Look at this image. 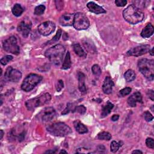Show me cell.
I'll return each instance as SVG.
<instances>
[{"instance_id": "6da1fadb", "label": "cell", "mask_w": 154, "mask_h": 154, "mask_svg": "<svg viewBox=\"0 0 154 154\" xmlns=\"http://www.w3.org/2000/svg\"><path fill=\"white\" fill-rule=\"evenodd\" d=\"M123 16L128 22L131 24H137L144 19V14L136 5L131 4L123 10Z\"/></svg>"}, {"instance_id": "7a4b0ae2", "label": "cell", "mask_w": 154, "mask_h": 154, "mask_svg": "<svg viewBox=\"0 0 154 154\" xmlns=\"http://www.w3.org/2000/svg\"><path fill=\"white\" fill-rule=\"evenodd\" d=\"M65 51V47L63 45L61 44L55 45L45 51V56L53 64L59 66L63 61Z\"/></svg>"}, {"instance_id": "3957f363", "label": "cell", "mask_w": 154, "mask_h": 154, "mask_svg": "<svg viewBox=\"0 0 154 154\" xmlns=\"http://www.w3.org/2000/svg\"><path fill=\"white\" fill-rule=\"evenodd\" d=\"M138 67L139 71L143 76L149 81L154 79V61L143 58L138 61Z\"/></svg>"}, {"instance_id": "277c9868", "label": "cell", "mask_w": 154, "mask_h": 154, "mask_svg": "<svg viewBox=\"0 0 154 154\" xmlns=\"http://www.w3.org/2000/svg\"><path fill=\"white\" fill-rule=\"evenodd\" d=\"M47 131L52 135L64 137L72 132L71 128L63 122H55L46 126Z\"/></svg>"}, {"instance_id": "5b68a950", "label": "cell", "mask_w": 154, "mask_h": 154, "mask_svg": "<svg viewBox=\"0 0 154 154\" xmlns=\"http://www.w3.org/2000/svg\"><path fill=\"white\" fill-rule=\"evenodd\" d=\"M51 99V94L48 93H46L40 96L28 100L25 102V106L28 110L32 111L38 106H41L48 103L49 102Z\"/></svg>"}, {"instance_id": "8992f818", "label": "cell", "mask_w": 154, "mask_h": 154, "mask_svg": "<svg viewBox=\"0 0 154 154\" xmlns=\"http://www.w3.org/2000/svg\"><path fill=\"white\" fill-rule=\"evenodd\" d=\"M43 79V77L35 73H31L27 75L23 79L21 88L25 92L31 91Z\"/></svg>"}, {"instance_id": "52a82bcc", "label": "cell", "mask_w": 154, "mask_h": 154, "mask_svg": "<svg viewBox=\"0 0 154 154\" xmlns=\"http://www.w3.org/2000/svg\"><path fill=\"white\" fill-rule=\"evenodd\" d=\"M73 25L77 30H84L88 28L90 22L85 14L78 12L75 14Z\"/></svg>"}, {"instance_id": "ba28073f", "label": "cell", "mask_w": 154, "mask_h": 154, "mask_svg": "<svg viewBox=\"0 0 154 154\" xmlns=\"http://www.w3.org/2000/svg\"><path fill=\"white\" fill-rule=\"evenodd\" d=\"M4 49L9 53L18 55L20 53V48L17 44V38L14 36H11L3 42Z\"/></svg>"}, {"instance_id": "9c48e42d", "label": "cell", "mask_w": 154, "mask_h": 154, "mask_svg": "<svg viewBox=\"0 0 154 154\" xmlns=\"http://www.w3.org/2000/svg\"><path fill=\"white\" fill-rule=\"evenodd\" d=\"M56 115L55 109L52 106H48L45 108L37 115V119L40 122H48L52 120Z\"/></svg>"}, {"instance_id": "30bf717a", "label": "cell", "mask_w": 154, "mask_h": 154, "mask_svg": "<svg viewBox=\"0 0 154 154\" xmlns=\"http://www.w3.org/2000/svg\"><path fill=\"white\" fill-rule=\"evenodd\" d=\"M22 78V73L12 67L9 66L6 69L4 73L5 80L13 82H18Z\"/></svg>"}, {"instance_id": "8fae6325", "label": "cell", "mask_w": 154, "mask_h": 154, "mask_svg": "<svg viewBox=\"0 0 154 154\" xmlns=\"http://www.w3.org/2000/svg\"><path fill=\"white\" fill-rule=\"evenodd\" d=\"M150 45H140L139 46H135L130 49L127 52L126 55L128 56H134L139 57L144 54H147L149 52Z\"/></svg>"}, {"instance_id": "7c38bea8", "label": "cell", "mask_w": 154, "mask_h": 154, "mask_svg": "<svg viewBox=\"0 0 154 154\" xmlns=\"http://www.w3.org/2000/svg\"><path fill=\"white\" fill-rule=\"evenodd\" d=\"M55 29V25L54 22L51 21H46L41 24H40L38 26V32L44 36H47L51 34L52 32L54 31Z\"/></svg>"}, {"instance_id": "4fadbf2b", "label": "cell", "mask_w": 154, "mask_h": 154, "mask_svg": "<svg viewBox=\"0 0 154 154\" xmlns=\"http://www.w3.org/2000/svg\"><path fill=\"white\" fill-rule=\"evenodd\" d=\"M31 26L32 22L29 19H25L18 24L17 30L22 34L23 37H27L30 33Z\"/></svg>"}, {"instance_id": "5bb4252c", "label": "cell", "mask_w": 154, "mask_h": 154, "mask_svg": "<svg viewBox=\"0 0 154 154\" xmlns=\"http://www.w3.org/2000/svg\"><path fill=\"white\" fill-rule=\"evenodd\" d=\"M75 14L64 13L59 19L60 23L63 26H71L73 24Z\"/></svg>"}, {"instance_id": "9a60e30c", "label": "cell", "mask_w": 154, "mask_h": 154, "mask_svg": "<svg viewBox=\"0 0 154 154\" xmlns=\"http://www.w3.org/2000/svg\"><path fill=\"white\" fill-rule=\"evenodd\" d=\"M142 102V95L140 92L136 91L132 95H131L128 100L127 102L129 106L135 107L136 106L137 102Z\"/></svg>"}, {"instance_id": "2e32d148", "label": "cell", "mask_w": 154, "mask_h": 154, "mask_svg": "<svg viewBox=\"0 0 154 154\" xmlns=\"http://www.w3.org/2000/svg\"><path fill=\"white\" fill-rule=\"evenodd\" d=\"M114 84L112 79L109 76H106L105 78L102 85V90L104 93L109 94L111 93L112 91V87H114Z\"/></svg>"}, {"instance_id": "e0dca14e", "label": "cell", "mask_w": 154, "mask_h": 154, "mask_svg": "<svg viewBox=\"0 0 154 154\" xmlns=\"http://www.w3.org/2000/svg\"><path fill=\"white\" fill-rule=\"evenodd\" d=\"M87 7L88 8L89 11L95 13V14H102V13H105L106 11L104 10L101 6H99L95 2L93 1L88 2L87 4Z\"/></svg>"}, {"instance_id": "ac0fdd59", "label": "cell", "mask_w": 154, "mask_h": 154, "mask_svg": "<svg viewBox=\"0 0 154 154\" xmlns=\"http://www.w3.org/2000/svg\"><path fill=\"white\" fill-rule=\"evenodd\" d=\"M85 76L82 72L78 73V88L79 91L82 93H85L87 91L85 84Z\"/></svg>"}, {"instance_id": "d6986e66", "label": "cell", "mask_w": 154, "mask_h": 154, "mask_svg": "<svg viewBox=\"0 0 154 154\" xmlns=\"http://www.w3.org/2000/svg\"><path fill=\"white\" fill-rule=\"evenodd\" d=\"M153 31H154V28L153 25L150 23H149L142 29L141 32V35L143 38H149L153 35Z\"/></svg>"}, {"instance_id": "ffe728a7", "label": "cell", "mask_w": 154, "mask_h": 154, "mask_svg": "<svg viewBox=\"0 0 154 154\" xmlns=\"http://www.w3.org/2000/svg\"><path fill=\"white\" fill-rule=\"evenodd\" d=\"M73 126H74L75 130L79 134H85L88 132L87 128L78 120H76L73 122Z\"/></svg>"}, {"instance_id": "44dd1931", "label": "cell", "mask_w": 154, "mask_h": 154, "mask_svg": "<svg viewBox=\"0 0 154 154\" xmlns=\"http://www.w3.org/2000/svg\"><path fill=\"white\" fill-rule=\"evenodd\" d=\"M73 51L75 54L81 58H85L87 57V54L84 51V50L82 48L81 45L79 43H75L73 45Z\"/></svg>"}, {"instance_id": "7402d4cb", "label": "cell", "mask_w": 154, "mask_h": 154, "mask_svg": "<svg viewBox=\"0 0 154 154\" xmlns=\"http://www.w3.org/2000/svg\"><path fill=\"white\" fill-rule=\"evenodd\" d=\"M114 105L111 103L109 101H108L106 105H103L102 108V112H101V117H104L107 116L111 111V109L113 108Z\"/></svg>"}, {"instance_id": "603a6c76", "label": "cell", "mask_w": 154, "mask_h": 154, "mask_svg": "<svg viewBox=\"0 0 154 154\" xmlns=\"http://www.w3.org/2000/svg\"><path fill=\"white\" fill-rule=\"evenodd\" d=\"M124 77L126 82H131L135 79L136 74L135 72L131 69L128 70L124 74Z\"/></svg>"}, {"instance_id": "cb8c5ba5", "label": "cell", "mask_w": 154, "mask_h": 154, "mask_svg": "<svg viewBox=\"0 0 154 154\" xmlns=\"http://www.w3.org/2000/svg\"><path fill=\"white\" fill-rule=\"evenodd\" d=\"M71 66V59H70V52L68 51L65 56L63 63L62 64V69L64 70H66L68 69Z\"/></svg>"}, {"instance_id": "d4e9b609", "label": "cell", "mask_w": 154, "mask_h": 154, "mask_svg": "<svg viewBox=\"0 0 154 154\" xmlns=\"http://www.w3.org/2000/svg\"><path fill=\"white\" fill-rule=\"evenodd\" d=\"M23 12V8L22 7L20 4H14L12 8V13L16 17L20 16Z\"/></svg>"}, {"instance_id": "484cf974", "label": "cell", "mask_w": 154, "mask_h": 154, "mask_svg": "<svg viewBox=\"0 0 154 154\" xmlns=\"http://www.w3.org/2000/svg\"><path fill=\"white\" fill-rule=\"evenodd\" d=\"M84 46L86 50H87L88 52H90L93 54L96 53V50L94 44L91 43V42L88 40H86L85 42H84Z\"/></svg>"}, {"instance_id": "4316f807", "label": "cell", "mask_w": 154, "mask_h": 154, "mask_svg": "<svg viewBox=\"0 0 154 154\" xmlns=\"http://www.w3.org/2000/svg\"><path fill=\"white\" fill-rule=\"evenodd\" d=\"M111 135L108 132L106 131H102L98 134L97 135V138L101 140H106L109 141L111 139Z\"/></svg>"}, {"instance_id": "83f0119b", "label": "cell", "mask_w": 154, "mask_h": 154, "mask_svg": "<svg viewBox=\"0 0 154 154\" xmlns=\"http://www.w3.org/2000/svg\"><path fill=\"white\" fill-rule=\"evenodd\" d=\"M45 6L44 5H37L35 9H34V14L35 15H37V16H40V15H42L45 12Z\"/></svg>"}, {"instance_id": "f1b7e54d", "label": "cell", "mask_w": 154, "mask_h": 154, "mask_svg": "<svg viewBox=\"0 0 154 154\" xmlns=\"http://www.w3.org/2000/svg\"><path fill=\"white\" fill-rule=\"evenodd\" d=\"M121 142H117L116 141H112L111 143V145H110V150L113 153H115L116 152L119 147L122 146V144H120Z\"/></svg>"}, {"instance_id": "f546056e", "label": "cell", "mask_w": 154, "mask_h": 154, "mask_svg": "<svg viewBox=\"0 0 154 154\" xmlns=\"http://www.w3.org/2000/svg\"><path fill=\"white\" fill-rule=\"evenodd\" d=\"M61 34H62V31L61 29H58L57 32V34H55V35L52 38V39H51V40L48 41L47 44L49 45V44H52V43H55L57 42V41H58V40L60 39L61 35Z\"/></svg>"}, {"instance_id": "4dcf8cb0", "label": "cell", "mask_w": 154, "mask_h": 154, "mask_svg": "<svg viewBox=\"0 0 154 154\" xmlns=\"http://www.w3.org/2000/svg\"><path fill=\"white\" fill-rule=\"evenodd\" d=\"M91 71L93 72V73L97 76H99L100 75L102 71H101V69L100 67V66L97 64H94L92 67H91Z\"/></svg>"}, {"instance_id": "1f68e13d", "label": "cell", "mask_w": 154, "mask_h": 154, "mask_svg": "<svg viewBox=\"0 0 154 154\" xmlns=\"http://www.w3.org/2000/svg\"><path fill=\"white\" fill-rule=\"evenodd\" d=\"M13 56L11 55H5L4 57H3L1 60H0V62H1V64L3 66H5L7 64H8V62H10L11 60H13Z\"/></svg>"}, {"instance_id": "d6a6232c", "label": "cell", "mask_w": 154, "mask_h": 154, "mask_svg": "<svg viewBox=\"0 0 154 154\" xmlns=\"http://www.w3.org/2000/svg\"><path fill=\"white\" fill-rule=\"evenodd\" d=\"M86 111V108L84 105L76 106L73 110V112H77L81 114H84Z\"/></svg>"}, {"instance_id": "836d02e7", "label": "cell", "mask_w": 154, "mask_h": 154, "mask_svg": "<svg viewBox=\"0 0 154 154\" xmlns=\"http://www.w3.org/2000/svg\"><path fill=\"white\" fill-rule=\"evenodd\" d=\"M131 90H132L131 88H130V87H125V88H123V89L120 90L119 94H120V95L122 97H124V96H125L126 95H128L131 93Z\"/></svg>"}, {"instance_id": "e575fe53", "label": "cell", "mask_w": 154, "mask_h": 154, "mask_svg": "<svg viewBox=\"0 0 154 154\" xmlns=\"http://www.w3.org/2000/svg\"><path fill=\"white\" fill-rule=\"evenodd\" d=\"M144 118L145 119V120H146L147 122H150L153 120V117L152 116V114L148 111H146L144 112Z\"/></svg>"}, {"instance_id": "d590c367", "label": "cell", "mask_w": 154, "mask_h": 154, "mask_svg": "<svg viewBox=\"0 0 154 154\" xmlns=\"http://www.w3.org/2000/svg\"><path fill=\"white\" fill-rule=\"evenodd\" d=\"M146 144L147 147L150 149H153L154 148L153 139L152 138H147L146 140Z\"/></svg>"}, {"instance_id": "8d00e7d4", "label": "cell", "mask_w": 154, "mask_h": 154, "mask_svg": "<svg viewBox=\"0 0 154 154\" xmlns=\"http://www.w3.org/2000/svg\"><path fill=\"white\" fill-rule=\"evenodd\" d=\"M72 109V103H68L67 104V106L66 107V108L64 109V111L61 112L62 115H65L68 114L71 110Z\"/></svg>"}, {"instance_id": "74e56055", "label": "cell", "mask_w": 154, "mask_h": 154, "mask_svg": "<svg viewBox=\"0 0 154 154\" xmlns=\"http://www.w3.org/2000/svg\"><path fill=\"white\" fill-rule=\"evenodd\" d=\"M114 2L117 7H124L127 4V1H126V0H116Z\"/></svg>"}, {"instance_id": "f35d334b", "label": "cell", "mask_w": 154, "mask_h": 154, "mask_svg": "<svg viewBox=\"0 0 154 154\" xmlns=\"http://www.w3.org/2000/svg\"><path fill=\"white\" fill-rule=\"evenodd\" d=\"M55 3L57 8L58 10H62V8H63V6H64V2L63 1H55Z\"/></svg>"}, {"instance_id": "ab89813d", "label": "cell", "mask_w": 154, "mask_h": 154, "mask_svg": "<svg viewBox=\"0 0 154 154\" xmlns=\"http://www.w3.org/2000/svg\"><path fill=\"white\" fill-rule=\"evenodd\" d=\"M25 134L26 132L25 131H22L21 133L17 134V140L21 142L24 139H25Z\"/></svg>"}, {"instance_id": "60d3db41", "label": "cell", "mask_w": 154, "mask_h": 154, "mask_svg": "<svg viewBox=\"0 0 154 154\" xmlns=\"http://www.w3.org/2000/svg\"><path fill=\"white\" fill-rule=\"evenodd\" d=\"M64 87V83L62 80H59L58 81V84L57 85V91H60Z\"/></svg>"}, {"instance_id": "b9f144b4", "label": "cell", "mask_w": 154, "mask_h": 154, "mask_svg": "<svg viewBox=\"0 0 154 154\" xmlns=\"http://www.w3.org/2000/svg\"><path fill=\"white\" fill-rule=\"evenodd\" d=\"M147 96L148 97L152 100H154V92H153V90H148L147 93Z\"/></svg>"}, {"instance_id": "7bdbcfd3", "label": "cell", "mask_w": 154, "mask_h": 154, "mask_svg": "<svg viewBox=\"0 0 154 154\" xmlns=\"http://www.w3.org/2000/svg\"><path fill=\"white\" fill-rule=\"evenodd\" d=\"M97 150H99V152H103L105 150V147L103 145H99L97 146Z\"/></svg>"}, {"instance_id": "ee69618b", "label": "cell", "mask_w": 154, "mask_h": 154, "mask_svg": "<svg viewBox=\"0 0 154 154\" xmlns=\"http://www.w3.org/2000/svg\"><path fill=\"white\" fill-rule=\"evenodd\" d=\"M119 118V115L118 114H115V115H113L112 117H111V120L113 121V122H116V121H117L118 119Z\"/></svg>"}, {"instance_id": "f6af8a7d", "label": "cell", "mask_w": 154, "mask_h": 154, "mask_svg": "<svg viewBox=\"0 0 154 154\" xmlns=\"http://www.w3.org/2000/svg\"><path fill=\"white\" fill-rule=\"evenodd\" d=\"M132 153H141V154L143 153V152L141 150H135Z\"/></svg>"}, {"instance_id": "bcb514c9", "label": "cell", "mask_w": 154, "mask_h": 154, "mask_svg": "<svg viewBox=\"0 0 154 154\" xmlns=\"http://www.w3.org/2000/svg\"><path fill=\"white\" fill-rule=\"evenodd\" d=\"M149 52L150 54V55H151L152 56H153V48H152L151 49H150Z\"/></svg>"}, {"instance_id": "7dc6e473", "label": "cell", "mask_w": 154, "mask_h": 154, "mask_svg": "<svg viewBox=\"0 0 154 154\" xmlns=\"http://www.w3.org/2000/svg\"><path fill=\"white\" fill-rule=\"evenodd\" d=\"M46 153H55V151H54V150H47L46 152H45Z\"/></svg>"}, {"instance_id": "c3c4849f", "label": "cell", "mask_w": 154, "mask_h": 154, "mask_svg": "<svg viewBox=\"0 0 154 154\" xmlns=\"http://www.w3.org/2000/svg\"><path fill=\"white\" fill-rule=\"evenodd\" d=\"M3 135H4V132L2 130H1V139L2 138Z\"/></svg>"}, {"instance_id": "681fc988", "label": "cell", "mask_w": 154, "mask_h": 154, "mask_svg": "<svg viewBox=\"0 0 154 154\" xmlns=\"http://www.w3.org/2000/svg\"><path fill=\"white\" fill-rule=\"evenodd\" d=\"M67 153V152H66V150H61L60 152V153Z\"/></svg>"}]
</instances>
